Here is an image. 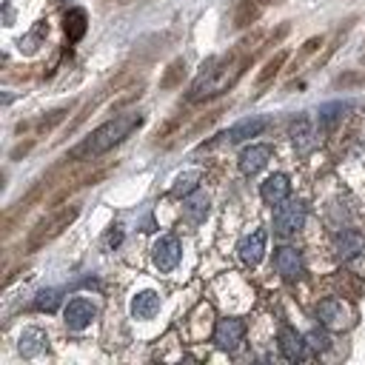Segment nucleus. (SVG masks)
Segmentation results:
<instances>
[{"label": "nucleus", "instance_id": "nucleus-1", "mask_svg": "<svg viewBox=\"0 0 365 365\" xmlns=\"http://www.w3.org/2000/svg\"><path fill=\"white\" fill-rule=\"evenodd\" d=\"M262 31H254L248 37H242L231 51H225L222 57H211L202 63V71L194 77L185 100L188 103H200V100H211L228 88H234V83L245 74V68L254 63V57L262 51Z\"/></svg>", "mask_w": 365, "mask_h": 365}, {"label": "nucleus", "instance_id": "nucleus-2", "mask_svg": "<svg viewBox=\"0 0 365 365\" xmlns=\"http://www.w3.org/2000/svg\"><path fill=\"white\" fill-rule=\"evenodd\" d=\"M145 123V117L140 111H123V114H114L111 120H106L100 128H94L80 145H74L68 151V163H86V160H97L100 154L111 151L114 145H120L125 137H131L140 125Z\"/></svg>", "mask_w": 365, "mask_h": 365}, {"label": "nucleus", "instance_id": "nucleus-3", "mask_svg": "<svg viewBox=\"0 0 365 365\" xmlns=\"http://www.w3.org/2000/svg\"><path fill=\"white\" fill-rule=\"evenodd\" d=\"M77 214H80V205H74V202H68V205H54V208H51V211L31 228L26 248H29V251L43 248L46 242H51L54 237H60V234L77 220Z\"/></svg>", "mask_w": 365, "mask_h": 365}, {"label": "nucleus", "instance_id": "nucleus-4", "mask_svg": "<svg viewBox=\"0 0 365 365\" xmlns=\"http://www.w3.org/2000/svg\"><path fill=\"white\" fill-rule=\"evenodd\" d=\"M305 225V205L299 200H285L274 211V231L279 237H291Z\"/></svg>", "mask_w": 365, "mask_h": 365}, {"label": "nucleus", "instance_id": "nucleus-5", "mask_svg": "<svg viewBox=\"0 0 365 365\" xmlns=\"http://www.w3.org/2000/svg\"><path fill=\"white\" fill-rule=\"evenodd\" d=\"M317 317H319V322H322L325 328H331V331H348V328L354 325V311H351L342 299H336V297L322 299V302L317 305Z\"/></svg>", "mask_w": 365, "mask_h": 365}, {"label": "nucleus", "instance_id": "nucleus-6", "mask_svg": "<svg viewBox=\"0 0 365 365\" xmlns=\"http://www.w3.org/2000/svg\"><path fill=\"white\" fill-rule=\"evenodd\" d=\"M180 257H182V245H180V240L171 237V234L160 237V240L154 242V248H151V259H154V265H157L163 274L174 271V268L180 265Z\"/></svg>", "mask_w": 365, "mask_h": 365}, {"label": "nucleus", "instance_id": "nucleus-7", "mask_svg": "<svg viewBox=\"0 0 365 365\" xmlns=\"http://www.w3.org/2000/svg\"><path fill=\"white\" fill-rule=\"evenodd\" d=\"M94 317H97V308H94L91 299H86V297H74V299H68V305L63 308V322H66L68 331H83V328H88Z\"/></svg>", "mask_w": 365, "mask_h": 365}, {"label": "nucleus", "instance_id": "nucleus-8", "mask_svg": "<svg viewBox=\"0 0 365 365\" xmlns=\"http://www.w3.org/2000/svg\"><path fill=\"white\" fill-rule=\"evenodd\" d=\"M242 336H245V322H242V319H234V317L220 319L217 328H214V345H217L220 351H228V354L240 348Z\"/></svg>", "mask_w": 365, "mask_h": 365}, {"label": "nucleus", "instance_id": "nucleus-9", "mask_svg": "<svg viewBox=\"0 0 365 365\" xmlns=\"http://www.w3.org/2000/svg\"><path fill=\"white\" fill-rule=\"evenodd\" d=\"M277 342H279V354H282L288 362H302V359L308 356V342H305V336L297 334V328H291V325H279Z\"/></svg>", "mask_w": 365, "mask_h": 365}, {"label": "nucleus", "instance_id": "nucleus-10", "mask_svg": "<svg viewBox=\"0 0 365 365\" xmlns=\"http://www.w3.org/2000/svg\"><path fill=\"white\" fill-rule=\"evenodd\" d=\"M265 240H268V234H265V228H257V231H251V234H245L240 242H237V254H240V259L245 262V265H259V259L265 257Z\"/></svg>", "mask_w": 365, "mask_h": 365}, {"label": "nucleus", "instance_id": "nucleus-11", "mask_svg": "<svg viewBox=\"0 0 365 365\" xmlns=\"http://www.w3.org/2000/svg\"><path fill=\"white\" fill-rule=\"evenodd\" d=\"M274 268H277V274H279L285 282L299 279V277H302V257H299V251L291 248V245L277 248V251H274Z\"/></svg>", "mask_w": 365, "mask_h": 365}, {"label": "nucleus", "instance_id": "nucleus-12", "mask_svg": "<svg viewBox=\"0 0 365 365\" xmlns=\"http://www.w3.org/2000/svg\"><path fill=\"white\" fill-rule=\"evenodd\" d=\"M288 194H291V180H288V174H271V177H265L262 182H259V197H262V202L265 205H279V202H285L288 200Z\"/></svg>", "mask_w": 365, "mask_h": 365}, {"label": "nucleus", "instance_id": "nucleus-13", "mask_svg": "<svg viewBox=\"0 0 365 365\" xmlns=\"http://www.w3.org/2000/svg\"><path fill=\"white\" fill-rule=\"evenodd\" d=\"M288 134H291V143H294V148H297L299 154H308V151L317 145V131H314V123H311L305 114H299V117H294V120H291Z\"/></svg>", "mask_w": 365, "mask_h": 365}, {"label": "nucleus", "instance_id": "nucleus-14", "mask_svg": "<svg viewBox=\"0 0 365 365\" xmlns=\"http://www.w3.org/2000/svg\"><path fill=\"white\" fill-rule=\"evenodd\" d=\"M268 160H271V145H265V143L248 145V148L240 154V171H242L245 177H254V174H259V171L268 165Z\"/></svg>", "mask_w": 365, "mask_h": 365}, {"label": "nucleus", "instance_id": "nucleus-15", "mask_svg": "<svg viewBox=\"0 0 365 365\" xmlns=\"http://www.w3.org/2000/svg\"><path fill=\"white\" fill-rule=\"evenodd\" d=\"M63 31H66V40L71 46L80 43L86 37V31H88V14H86V9H80V6L66 9V14H63Z\"/></svg>", "mask_w": 365, "mask_h": 365}, {"label": "nucleus", "instance_id": "nucleus-16", "mask_svg": "<svg viewBox=\"0 0 365 365\" xmlns=\"http://www.w3.org/2000/svg\"><path fill=\"white\" fill-rule=\"evenodd\" d=\"M265 128H268V117H245V120L234 123L222 137H225L228 143H245V140L262 134Z\"/></svg>", "mask_w": 365, "mask_h": 365}, {"label": "nucleus", "instance_id": "nucleus-17", "mask_svg": "<svg viewBox=\"0 0 365 365\" xmlns=\"http://www.w3.org/2000/svg\"><path fill=\"white\" fill-rule=\"evenodd\" d=\"M362 251H365V237H362L359 231H339V234L334 237V254H336L342 262L359 257Z\"/></svg>", "mask_w": 365, "mask_h": 365}, {"label": "nucleus", "instance_id": "nucleus-18", "mask_svg": "<svg viewBox=\"0 0 365 365\" xmlns=\"http://www.w3.org/2000/svg\"><path fill=\"white\" fill-rule=\"evenodd\" d=\"M268 3L265 0H237V9H234V29H248L251 23H257L259 20V14H262V9H265Z\"/></svg>", "mask_w": 365, "mask_h": 365}, {"label": "nucleus", "instance_id": "nucleus-19", "mask_svg": "<svg viewBox=\"0 0 365 365\" xmlns=\"http://www.w3.org/2000/svg\"><path fill=\"white\" fill-rule=\"evenodd\" d=\"M160 311V294L157 291H140L131 297V314L134 319H151Z\"/></svg>", "mask_w": 365, "mask_h": 365}, {"label": "nucleus", "instance_id": "nucleus-20", "mask_svg": "<svg viewBox=\"0 0 365 365\" xmlns=\"http://www.w3.org/2000/svg\"><path fill=\"white\" fill-rule=\"evenodd\" d=\"M285 63H288V51H285V48H279V51H277L274 57H268V60H265V66L259 68V74H257V86L262 88L265 83H271V80L282 71V66H285Z\"/></svg>", "mask_w": 365, "mask_h": 365}, {"label": "nucleus", "instance_id": "nucleus-21", "mask_svg": "<svg viewBox=\"0 0 365 365\" xmlns=\"http://www.w3.org/2000/svg\"><path fill=\"white\" fill-rule=\"evenodd\" d=\"M185 74H188V66H185V60L182 57H177V60H171L168 63V68L163 71V77H160V88H177V86H182V80H185Z\"/></svg>", "mask_w": 365, "mask_h": 365}, {"label": "nucleus", "instance_id": "nucleus-22", "mask_svg": "<svg viewBox=\"0 0 365 365\" xmlns=\"http://www.w3.org/2000/svg\"><path fill=\"white\" fill-rule=\"evenodd\" d=\"M351 106L348 103H325L322 108H319V131H331L342 117H345V111H348Z\"/></svg>", "mask_w": 365, "mask_h": 365}, {"label": "nucleus", "instance_id": "nucleus-23", "mask_svg": "<svg viewBox=\"0 0 365 365\" xmlns=\"http://www.w3.org/2000/svg\"><path fill=\"white\" fill-rule=\"evenodd\" d=\"M182 214L188 222H202L208 217V197L205 194H188L185 205H182Z\"/></svg>", "mask_w": 365, "mask_h": 365}, {"label": "nucleus", "instance_id": "nucleus-24", "mask_svg": "<svg viewBox=\"0 0 365 365\" xmlns=\"http://www.w3.org/2000/svg\"><path fill=\"white\" fill-rule=\"evenodd\" d=\"M46 334L43 331H37V328H29V331H23V336H20V354L23 356H34V354H40L43 348H46Z\"/></svg>", "mask_w": 365, "mask_h": 365}, {"label": "nucleus", "instance_id": "nucleus-25", "mask_svg": "<svg viewBox=\"0 0 365 365\" xmlns=\"http://www.w3.org/2000/svg\"><path fill=\"white\" fill-rule=\"evenodd\" d=\"M46 37H48V23H46V20H37V26H34L26 37H20V51H26V54L37 51Z\"/></svg>", "mask_w": 365, "mask_h": 365}, {"label": "nucleus", "instance_id": "nucleus-26", "mask_svg": "<svg viewBox=\"0 0 365 365\" xmlns=\"http://www.w3.org/2000/svg\"><path fill=\"white\" fill-rule=\"evenodd\" d=\"M200 180H202V174H200V171H185V174H180V177L174 180L171 194H174V197H188V194H194V191H197Z\"/></svg>", "mask_w": 365, "mask_h": 365}, {"label": "nucleus", "instance_id": "nucleus-27", "mask_svg": "<svg viewBox=\"0 0 365 365\" xmlns=\"http://www.w3.org/2000/svg\"><path fill=\"white\" fill-rule=\"evenodd\" d=\"M71 111V106H60V108H54V111H48V114H43L37 123H34V131L37 134H48L54 125H60L63 120H66V114Z\"/></svg>", "mask_w": 365, "mask_h": 365}, {"label": "nucleus", "instance_id": "nucleus-28", "mask_svg": "<svg viewBox=\"0 0 365 365\" xmlns=\"http://www.w3.org/2000/svg\"><path fill=\"white\" fill-rule=\"evenodd\" d=\"M34 311H46V314H51L57 305H60V291L57 288H43V291H37V297H34Z\"/></svg>", "mask_w": 365, "mask_h": 365}, {"label": "nucleus", "instance_id": "nucleus-29", "mask_svg": "<svg viewBox=\"0 0 365 365\" xmlns=\"http://www.w3.org/2000/svg\"><path fill=\"white\" fill-rule=\"evenodd\" d=\"M322 43H325V37H308V40L302 43V48L297 51V57L291 60V71H297V68H299V66H302V63H305V60H308V57H311Z\"/></svg>", "mask_w": 365, "mask_h": 365}, {"label": "nucleus", "instance_id": "nucleus-30", "mask_svg": "<svg viewBox=\"0 0 365 365\" xmlns=\"http://www.w3.org/2000/svg\"><path fill=\"white\" fill-rule=\"evenodd\" d=\"M185 117H188V114H174L171 120H165V123H163V125L154 131V143H160V140H165V137L177 134V131H180V125L185 123Z\"/></svg>", "mask_w": 365, "mask_h": 365}, {"label": "nucleus", "instance_id": "nucleus-31", "mask_svg": "<svg viewBox=\"0 0 365 365\" xmlns=\"http://www.w3.org/2000/svg\"><path fill=\"white\" fill-rule=\"evenodd\" d=\"M305 342H308V351H311V354H322V351L331 348V339H328L325 331H308V334H305Z\"/></svg>", "mask_w": 365, "mask_h": 365}, {"label": "nucleus", "instance_id": "nucleus-32", "mask_svg": "<svg viewBox=\"0 0 365 365\" xmlns=\"http://www.w3.org/2000/svg\"><path fill=\"white\" fill-rule=\"evenodd\" d=\"M348 29H351V23H345V26H342V29H336V34H334V40H331V43H328V46H325V54H322V57H319V60H317V68H319V66H325V63H328V60H331V54H334V51H336V46H339V40H342V34H345V31H348Z\"/></svg>", "mask_w": 365, "mask_h": 365}, {"label": "nucleus", "instance_id": "nucleus-33", "mask_svg": "<svg viewBox=\"0 0 365 365\" xmlns=\"http://www.w3.org/2000/svg\"><path fill=\"white\" fill-rule=\"evenodd\" d=\"M220 114H222V108H214V111H208V117H202V120H197V125L191 128V137H197L200 131H205L208 125H214V123L220 120Z\"/></svg>", "mask_w": 365, "mask_h": 365}, {"label": "nucleus", "instance_id": "nucleus-34", "mask_svg": "<svg viewBox=\"0 0 365 365\" xmlns=\"http://www.w3.org/2000/svg\"><path fill=\"white\" fill-rule=\"evenodd\" d=\"M140 94H143V86H137V88H128V94H125V97H120L117 103H111V111H120V108H125L128 103L140 100Z\"/></svg>", "mask_w": 365, "mask_h": 365}, {"label": "nucleus", "instance_id": "nucleus-35", "mask_svg": "<svg viewBox=\"0 0 365 365\" xmlns=\"http://www.w3.org/2000/svg\"><path fill=\"white\" fill-rule=\"evenodd\" d=\"M362 80H365V74L348 71V74H339V77H336V86H339V88H348V86H356V83H362Z\"/></svg>", "mask_w": 365, "mask_h": 365}, {"label": "nucleus", "instance_id": "nucleus-36", "mask_svg": "<svg viewBox=\"0 0 365 365\" xmlns=\"http://www.w3.org/2000/svg\"><path fill=\"white\" fill-rule=\"evenodd\" d=\"M34 145V140H29V143H20L17 148H11V160H17V157H23V154H29V148Z\"/></svg>", "mask_w": 365, "mask_h": 365}, {"label": "nucleus", "instance_id": "nucleus-37", "mask_svg": "<svg viewBox=\"0 0 365 365\" xmlns=\"http://www.w3.org/2000/svg\"><path fill=\"white\" fill-rule=\"evenodd\" d=\"M120 240H123V231H120V228H111V231L106 234V245H120Z\"/></svg>", "mask_w": 365, "mask_h": 365}, {"label": "nucleus", "instance_id": "nucleus-38", "mask_svg": "<svg viewBox=\"0 0 365 365\" xmlns=\"http://www.w3.org/2000/svg\"><path fill=\"white\" fill-rule=\"evenodd\" d=\"M120 3H131V0H120Z\"/></svg>", "mask_w": 365, "mask_h": 365}]
</instances>
